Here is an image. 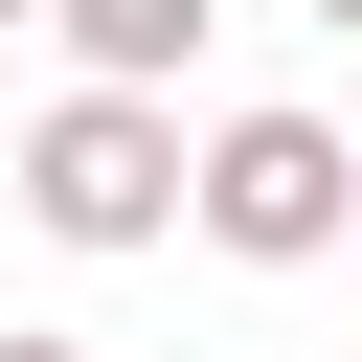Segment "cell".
I'll return each mask as SVG.
<instances>
[{
    "label": "cell",
    "mask_w": 362,
    "mask_h": 362,
    "mask_svg": "<svg viewBox=\"0 0 362 362\" xmlns=\"http://www.w3.org/2000/svg\"><path fill=\"white\" fill-rule=\"evenodd\" d=\"M23 226L45 249H181L204 226V136L158 90H45L23 113Z\"/></svg>",
    "instance_id": "obj_1"
},
{
    "label": "cell",
    "mask_w": 362,
    "mask_h": 362,
    "mask_svg": "<svg viewBox=\"0 0 362 362\" xmlns=\"http://www.w3.org/2000/svg\"><path fill=\"white\" fill-rule=\"evenodd\" d=\"M362 226V136L339 113H204V249L226 272H317Z\"/></svg>",
    "instance_id": "obj_2"
},
{
    "label": "cell",
    "mask_w": 362,
    "mask_h": 362,
    "mask_svg": "<svg viewBox=\"0 0 362 362\" xmlns=\"http://www.w3.org/2000/svg\"><path fill=\"white\" fill-rule=\"evenodd\" d=\"M204 68V0H68V90H181Z\"/></svg>",
    "instance_id": "obj_3"
},
{
    "label": "cell",
    "mask_w": 362,
    "mask_h": 362,
    "mask_svg": "<svg viewBox=\"0 0 362 362\" xmlns=\"http://www.w3.org/2000/svg\"><path fill=\"white\" fill-rule=\"evenodd\" d=\"M0 362H113V339H45V317H0Z\"/></svg>",
    "instance_id": "obj_4"
},
{
    "label": "cell",
    "mask_w": 362,
    "mask_h": 362,
    "mask_svg": "<svg viewBox=\"0 0 362 362\" xmlns=\"http://www.w3.org/2000/svg\"><path fill=\"white\" fill-rule=\"evenodd\" d=\"M0 23H68V0H0Z\"/></svg>",
    "instance_id": "obj_5"
},
{
    "label": "cell",
    "mask_w": 362,
    "mask_h": 362,
    "mask_svg": "<svg viewBox=\"0 0 362 362\" xmlns=\"http://www.w3.org/2000/svg\"><path fill=\"white\" fill-rule=\"evenodd\" d=\"M317 23H339V45H362V0H317Z\"/></svg>",
    "instance_id": "obj_6"
}]
</instances>
